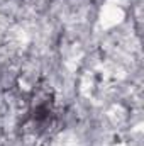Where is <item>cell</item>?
Segmentation results:
<instances>
[{"label":"cell","mask_w":144,"mask_h":146,"mask_svg":"<svg viewBox=\"0 0 144 146\" xmlns=\"http://www.w3.org/2000/svg\"><path fill=\"white\" fill-rule=\"evenodd\" d=\"M56 121V106H54V94L53 90L44 85L37 87L29 100L26 127L32 134H46L54 126Z\"/></svg>","instance_id":"obj_1"}]
</instances>
